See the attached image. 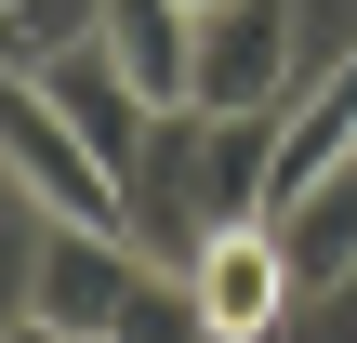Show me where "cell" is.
<instances>
[{
	"label": "cell",
	"mask_w": 357,
	"mask_h": 343,
	"mask_svg": "<svg viewBox=\"0 0 357 343\" xmlns=\"http://www.w3.org/2000/svg\"><path fill=\"white\" fill-rule=\"evenodd\" d=\"M132 291H146V251L119 225H66L40 198H13V317H53V330L106 343Z\"/></svg>",
	"instance_id": "6da1fadb"
},
{
	"label": "cell",
	"mask_w": 357,
	"mask_h": 343,
	"mask_svg": "<svg viewBox=\"0 0 357 343\" xmlns=\"http://www.w3.org/2000/svg\"><path fill=\"white\" fill-rule=\"evenodd\" d=\"M0 172H13V198H40V212H66V225H119L132 238V198H119V172L93 159V132L13 66L0 79Z\"/></svg>",
	"instance_id": "7a4b0ae2"
},
{
	"label": "cell",
	"mask_w": 357,
	"mask_h": 343,
	"mask_svg": "<svg viewBox=\"0 0 357 343\" xmlns=\"http://www.w3.org/2000/svg\"><path fill=\"white\" fill-rule=\"evenodd\" d=\"M305 0H199V53H185V106H291L305 93Z\"/></svg>",
	"instance_id": "3957f363"
},
{
	"label": "cell",
	"mask_w": 357,
	"mask_h": 343,
	"mask_svg": "<svg viewBox=\"0 0 357 343\" xmlns=\"http://www.w3.org/2000/svg\"><path fill=\"white\" fill-rule=\"evenodd\" d=\"M185 291H199V317L225 343H278L291 330V304H305V278H291V251H278V225L252 212V225H212L199 238V264H172Z\"/></svg>",
	"instance_id": "277c9868"
},
{
	"label": "cell",
	"mask_w": 357,
	"mask_h": 343,
	"mask_svg": "<svg viewBox=\"0 0 357 343\" xmlns=\"http://www.w3.org/2000/svg\"><path fill=\"white\" fill-rule=\"evenodd\" d=\"M26 79H40V93H53V106L93 132V159L132 185V159H146V132H159V93H146V79H132L106 40H79V53H53V66H26Z\"/></svg>",
	"instance_id": "5b68a950"
},
{
	"label": "cell",
	"mask_w": 357,
	"mask_h": 343,
	"mask_svg": "<svg viewBox=\"0 0 357 343\" xmlns=\"http://www.w3.org/2000/svg\"><path fill=\"white\" fill-rule=\"evenodd\" d=\"M265 225H278V251H291V278H305V291H331V278L357 264V159L331 172V185H305L291 212H265Z\"/></svg>",
	"instance_id": "8992f818"
},
{
	"label": "cell",
	"mask_w": 357,
	"mask_h": 343,
	"mask_svg": "<svg viewBox=\"0 0 357 343\" xmlns=\"http://www.w3.org/2000/svg\"><path fill=\"white\" fill-rule=\"evenodd\" d=\"M79 40H106V0H0V66H53Z\"/></svg>",
	"instance_id": "52a82bcc"
},
{
	"label": "cell",
	"mask_w": 357,
	"mask_h": 343,
	"mask_svg": "<svg viewBox=\"0 0 357 343\" xmlns=\"http://www.w3.org/2000/svg\"><path fill=\"white\" fill-rule=\"evenodd\" d=\"M106 343H225V330L199 317V291H185L172 264H146V291L119 304V330H106Z\"/></svg>",
	"instance_id": "ba28073f"
},
{
	"label": "cell",
	"mask_w": 357,
	"mask_h": 343,
	"mask_svg": "<svg viewBox=\"0 0 357 343\" xmlns=\"http://www.w3.org/2000/svg\"><path fill=\"white\" fill-rule=\"evenodd\" d=\"M278 343H357V264L331 278V291H305V304H291V330H278Z\"/></svg>",
	"instance_id": "9c48e42d"
},
{
	"label": "cell",
	"mask_w": 357,
	"mask_h": 343,
	"mask_svg": "<svg viewBox=\"0 0 357 343\" xmlns=\"http://www.w3.org/2000/svg\"><path fill=\"white\" fill-rule=\"evenodd\" d=\"M0 343H79V330H53V317H0Z\"/></svg>",
	"instance_id": "30bf717a"
}]
</instances>
